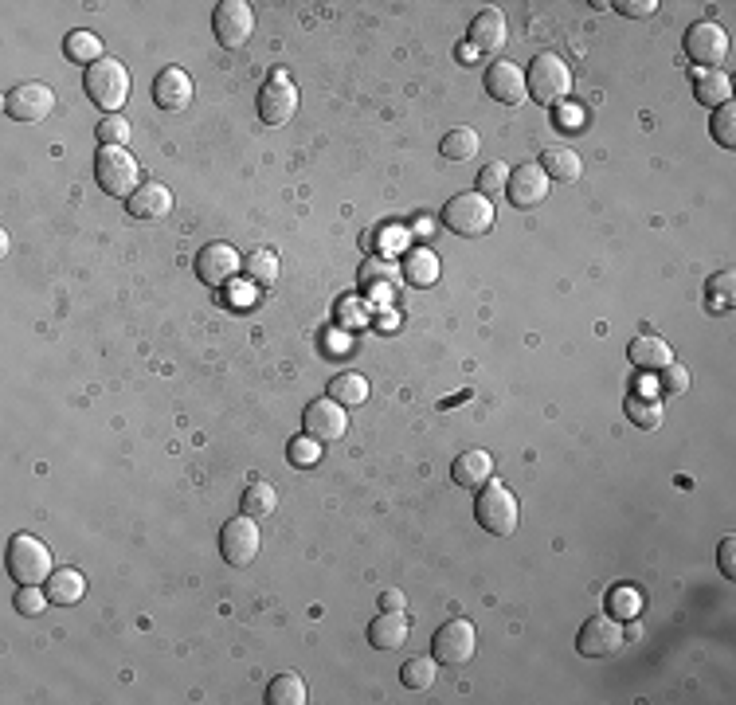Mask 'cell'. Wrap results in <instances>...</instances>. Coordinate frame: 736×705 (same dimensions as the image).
Returning a JSON list of instances; mask_svg holds the SVG:
<instances>
[{
    "label": "cell",
    "mask_w": 736,
    "mask_h": 705,
    "mask_svg": "<svg viewBox=\"0 0 736 705\" xmlns=\"http://www.w3.org/2000/svg\"><path fill=\"white\" fill-rule=\"evenodd\" d=\"M443 157L447 161H470V157H478V149H482V138L470 130V126H459V130H451V134H443Z\"/></svg>",
    "instance_id": "d6a6232c"
},
{
    "label": "cell",
    "mask_w": 736,
    "mask_h": 705,
    "mask_svg": "<svg viewBox=\"0 0 736 705\" xmlns=\"http://www.w3.org/2000/svg\"><path fill=\"white\" fill-rule=\"evenodd\" d=\"M443 224L455 235H466V239H478L486 235L494 224H498V212H494V200L482 196V192H459L447 200L443 208Z\"/></svg>",
    "instance_id": "277c9868"
},
{
    "label": "cell",
    "mask_w": 736,
    "mask_h": 705,
    "mask_svg": "<svg viewBox=\"0 0 736 705\" xmlns=\"http://www.w3.org/2000/svg\"><path fill=\"white\" fill-rule=\"evenodd\" d=\"M94 177H98V188L106 196L130 200L141 188V165L126 145H102L98 157H94Z\"/></svg>",
    "instance_id": "6da1fadb"
},
{
    "label": "cell",
    "mask_w": 736,
    "mask_h": 705,
    "mask_svg": "<svg viewBox=\"0 0 736 705\" xmlns=\"http://www.w3.org/2000/svg\"><path fill=\"white\" fill-rule=\"evenodd\" d=\"M4 564H8V572H12L20 584H47L51 572H55L51 549H47L40 537H32V533H16V537L8 541Z\"/></svg>",
    "instance_id": "5b68a950"
},
{
    "label": "cell",
    "mask_w": 736,
    "mask_h": 705,
    "mask_svg": "<svg viewBox=\"0 0 736 705\" xmlns=\"http://www.w3.org/2000/svg\"><path fill=\"white\" fill-rule=\"evenodd\" d=\"M627 357H631V365L643 369V373H658V369H666V365L674 361L670 345H666L662 337H654V333H639V337L627 345Z\"/></svg>",
    "instance_id": "603a6c76"
},
{
    "label": "cell",
    "mask_w": 736,
    "mask_h": 705,
    "mask_svg": "<svg viewBox=\"0 0 736 705\" xmlns=\"http://www.w3.org/2000/svg\"><path fill=\"white\" fill-rule=\"evenodd\" d=\"M51 106H55V91L47 87V83H20V87H12L8 98H4V110H8V118H16V122H44L47 114H51Z\"/></svg>",
    "instance_id": "8fae6325"
},
{
    "label": "cell",
    "mask_w": 736,
    "mask_h": 705,
    "mask_svg": "<svg viewBox=\"0 0 736 705\" xmlns=\"http://www.w3.org/2000/svg\"><path fill=\"white\" fill-rule=\"evenodd\" d=\"M153 102L161 110H184L192 102V79L181 67H165L157 79H153Z\"/></svg>",
    "instance_id": "44dd1931"
},
{
    "label": "cell",
    "mask_w": 736,
    "mask_h": 705,
    "mask_svg": "<svg viewBox=\"0 0 736 705\" xmlns=\"http://www.w3.org/2000/svg\"><path fill=\"white\" fill-rule=\"evenodd\" d=\"M267 702L271 705H306L310 702L306 678H302V674H278L275 682L267 686Z\"/></svg>",
    "instance_id": "83f0119b"
},
{
    "label": "cell",
    "mask_w": 736,
    "mask_h": 705,
    "mask_svg": "<svg viewBox=\"0 0 736 705\" xmlns=\"http://www.w3.org/2000/svg\"><path fill=\"white\" fill-rule=\"evenodd\" d=\"M525 87H529V98L541 102V106H560L568 94H572V71L568 63L556 55V51H541L529 71H525Z\"/></svg>",
    "instance_id": "7a4b0ae2"
},
{
    "label": "cell",
    "mask_w": 736,
    "mask_h": 705,
    "mask_svg": "<svg viewBox=\"0 0 736 705\" xmlns=\"http://www.w3.org/2000/svg\"><path fill=\"white\" fill-rule=\"evenodd\" d=\"M506 12L502 8H482L474 20H470V32H466V40L470 47L478 51V55H490V51H502L506 47Z\"/></svg>",
    "instance_id": "ac0fdd59"
},
{
    "label": "cell",
    "mask_w": 736,
    "mask_h": 705,
    "mask_svg": "<svg viewBox=\"0 0 736 705\" xmlns=\"http://www.w3.org/2000/svg\"><path fill=\"white\" fill-rule=\"evenodd\" d=\"M47 604H51L47 588H40V584H20V596H16V611L20 615H40Z\"/></svg>",
    "instance_id": "ab89813d"
},
{
    "label": "cell",
    "mask_w": 736,
    "mask_h": 705,
    "mask_svg": "<svg viewBox=\"0 0 736 705\" xmlns=\"http://www.w3.org/2000/svg\"><path fill=\"white\" fill-rule=\"evenodd\" d=\"M486 91L494 102H506V106H521L525 102V71L517 67V63H509V59H494L490 67H486Z\"/></svg>",
    "instance_id": "2e32d148"
},
{
    "label": "cell",
    "mask_w": 736,
    "mask_h": 705,
    "mask_svg": "<svg viewBox=\"0 0 736 705\" xmlns=\"http://www.w3.org/2000/svg\"><path fill=\"white\" fill-rule=\"evenodd\" d=\"M623 643H627V631H623L611 615H592V619L580 627V639H576V647H580V655L584 658L619 655Z\"/></svg>",
    "instance_id": "7c38bea8"
},
{
    "label": "cell",
    "mask_w": 736,
    "mask_h": 705,
    "mask_svg": "<svg viewBox=\"0 0 736 705\" xmlns=\"http://www.w3.org/2000/svg\"><path fill=\"white\" fill-rule=\"evenodd\" d=\"M83 87L94 106H102L106 114H122L126 98H130V71L118 63V59H98L94 67H87L83 75Z\"/></svg>",
    "instance_id": "3957f363"
},
{
    "label": "cell",
    "mask_w": 736,
    "mask_h": 705,
    "mask_svg": "<svg viewBox=\"0 0 736 705\" xmlns=\"http://www.w3.org/2000/svg\"><path fill=\"white\" fill-rule=\"evenodd\" d=\"M47 596L59 608H75L87 596V576L79 568H55L51 580H47Z\"/></svg>",
    "instance_id": "d4e9b609"
},
{
    "label": "cell",
    "mask_w": 736,
    "mask_h": 705,
    "mask_svg": "<svg viewBox=\"0 0 736 705\" xmlns=\"http://www.w3.org/2000/svg\"><path fill=\"white\" fill-rule=\"evenodd\" d=\"M278 506V490L271 482H263V478H255L247 490H243V514L247 517H267L275 514Z\"/></svg>",
    "instance_id": "4dcf8cb0"
},
{
    "label": "cell",
    "mask_w": 736,
    "mask_h": 705,
    "mask_svg": "<svg viewBox=\"0 0 736 705\" xmlns=\"http://www.w3.org/2000/svg\"><path fill=\"white\" fill-rule=\"evenodd\" d=\"M733 271H721L717 279H709V298L721 294V306H733Z\"/></svg>",
    "instance_id": "f6af8a7d"
},
{
    "label": "cell",
    "mask_w": 736,
    "mask_h": 705,
    "mask_svg": "<svg viewBox=\"0 0 736 705\" xmlns=\"http://www.w3.org/2000/svg\"><path fill=\"white\" fill-rule=\"evenodd\" d=\"M615 8H619L623 16H654V12H658L654 0H619Z\"/></svg>",
    "instance_id": "bcb514c9"
},
{
    "label": "cell",
    "mask_w": 736,
    "mask_h": 705,
    "mask_svg": "<svg viewBox=\"0 0 736 705\" xmlns=\"http://www.w3.org/2000/svg\"><path fill=\"white\" fill-rule=\"evenodd\" d=\"M239 271H243V255L231 243H208L196 255V275L204 286H228Z\"/></svg>",
    "instance_id": "5bb4252c"
},
{
    "label": "cell",
    "mask_w": 736,
    "mask_h": 705,
    "mask_svg": "<svg viewBox=\"0 0 736 705\" xmlns=\"http://www.w3.org/2000/svg\"><path fill=\"white\" fill-rule=\"evenodd\" d=\"M537 165L545 169V177L556 181V185H572V181H580V173H584L580 153H576V149H568V145H549V149L541 153V161H537Z\"/></svg>",
    "instance_id": "7402d4cb"
},
{
    "label": "cell",
    "mask_w": 736,
    "mask_h": 705,
    "mask_svg": "<svg viewBox=\"0 0 736 705\" xmlns=\"http://www.w3.org/2000/svg\"><path fill=\"white\" fill-rule=\"evenodd\" d=\"M627 416H631L635 427L654 431V427L662 423V404L654 400V392H631V396H627Z\"/></svg>",
    "instance_id": "1f68e13d"
},
{
    "label": "cell",
    "mask_w": 736,
    "mask_h": 705,
    "mask_svg": "<svg viewBox=\"0 0 736 705\" xmlns=\"http://www.w3.org/2000/svg\"><path fill=\"white\" fill-rule=\"evenodd\" d=\"M302 427H306V435L318 439V443H337V439L349 431V416H345V408H341L337 400L325 396V400H314V404L306 408Z\"/></svg>",
    "instance_id": "9a60e30c"
},
{
    "label": "cell",
    "mask_w": 736,
    "mask_h": 705,
    "mask_svg": "<svg viewBox=\"0 0 736 705\" xmlns=\"http://www.w3.org/2000/svg\"><path fill=\"white\" fill-rule=\"evenodd\" d=\"M686 55L705 71H721V63L729 59V32L717 20H697L686 32Z\"/></svg>",
    "instance_id": "52a82bcc"
},
{
    "label": "cell",
    "mask_w": 736,
    "mask_h": 705,
    "mask_svg": "<svg viewBox=\"0 0 736 705\" xmlns=\"http://www.w3.org/2000/svg\"><path fill=\"white\" fill-rule=\"evenodd\" d=\"M506 185H509V169L502 161L486 165L482 177H478V192H482V196H498V192H506Z\"/></svg>",
    "instance_id": "60d3db41"
},
{
    "label": "cell",
    "mask_w": 736,
    "mask_h": 705,
    "mask_svg": "<svg viewBox=\"0 0 736 705\" xmlns=\"http://www.w3.org/2000/svg\"><path fill=\"white\" fill-rule=\"evenodd\" d=\"M404 604H408V600H404V592H396V588L380 596V608L384 611H404Z\"/></svg>",
    "instance_id": "c3c4849f"
},
{
    "label": "cell",
    "mask_w": 736,
    "mask_h": 705,
    "mask_svg": "<svg viewBox=\"0 0 736 705\" xmlns=\"http://www.w3.org/2000/svg\"><path fill=\"white\" fill-rule=\"evenodd\" d=\"M549 177H545V169L537 165V161H525V165H517L513 173H509V185H506V196L517 204V208H533V204H541L545 196H549Z\"/></svg>",
    "instance_id": "e0dca14e"
},
{
    "label": "cell",
    "mask_w": 736,
    "mask_h": 705,
    "mask_svg": "<svg viewBox=\"0 0 736 705\" xmlns=\"http://www.w3.org/2000/svg\"><path fill=\"white\" fill-rule=\"evenodd\" d=\"M474 517H478V525H482L486 533H494V537H509V533L517 529V521H521V506H517L513 490H506L502 482H494V478H490V482L478 490Z\"/></svg>",
    "instance_id": "8992f818"
},
{
    "label": "cell",
    "mask_w": 736,
    "mask_h": 705,
    "mask_svg": "<svg viewBox=\"0 0 736 705\" xmlns=\"http://www.w3.org/2000/svg\"><path fill=\"white\" fill-rule=\"evenodd\" d=\"M294 110H298V87L282 71H275L259 91V118L267 126H286L294 118Z\"/></svg>",
    "instance_id": "4fadbf2b"
},
{
    "label": "cell",
    "mask_w": 736,
    "mask_h": 705,
    "mask_svg": "<svg viewBox=\"0 0 736 705\" xmlns=\"http://www.w3.org/2000/svg\"><path fill=\"white\" fill-rule=\"evenodd\" d=\"M243 275L255 282V286H275V279H278V255H275V251H267V247H259V251L243 255Z\"/></svg>",
    "instance_id": "f1b7e54d"
},
{
    "label": "cell",
    "mask_w": 736,
    "mask_h": 705,
    "mask_svg": "<svg viewBox=\"0 0 736 705\" xmlns=\"http://www.w3.org/2000/svg\"><path fill=\"white\" fill-rule=\"evenodd\" d=\"M329 400H337L341 408H357L368 400V380L357 373H341L329 384Z\"/></svg>",
    "instance_id": "f546056e"
},
{
    "label": "cell",
    "mask_w": 736,
    "mask_h": 705,
    "mask_svg": "<svg viewBox=\"0 0 736 705\" xmlns=\"http://www.w3.org/2000/svg\"><path fill=\"white\" fill-rule=\"evenodd\" d=\"M415 232H419V235L435 232V224H427V220H415Z\"/></svg>",
    "instance_id": "681fc988"
},
{
    "label": "cell",
    "mask_w": 736,
    "mask_h": 705,
    "mask_svg": "<svg viewBox=\"0 0 736 705\" xmlns=\"http://www.w3.org/2000/svg\"><path fill=\"white\" fill-rule=\"evenodd\" d=\"M396 271L388 267V263H380V259H372V263H365L361 267V282H365L368 290H380V294H392L396 290Z\"/></svg>",
    "instance_id": "d590c367"
},
{
    "label": "cell",
    "mask_w": 736,
    "mask_h": 705,
    "mask_svg": "<svg viewBox=\"0 0 736 705\" xmlns=\"http://www.w3.org/2000/svg\"><path fill=\"white\" fill-rule=\"evenodd\" d=\"M63 51H67V59H75V63H83V67H94V63L102 59V40H98L94 32H71V36L63 40Z\"/></svg>",
    "instance_id": "e575fe53"
},
{
    "label": "cell",
    "mask_w": 736,
    "mask_h": 705,
    "mask_svg": "<svg viewBox=\"0 0 736 705\" xmlns=\"http://www.w3.org/2000/svg\"><path fill=\"white\" fill-rule=\"evenodd\" d=\"M713 138L721 141L725 149H733L736 145V106L733 102L717 106V114H713Z\"/></svg>",
    "instance_id": "8d00e7d4"
},
{
    "label": "cell",
    "mask_w": 736,
    "mask_h": 705,
    "mask_svg": "<svg viewBox=\"0 0 736 705\" xmlns=\"http://www.w3.org/2000/svg\"><path fill=\"white\" fill-rule=\"evenodd\" d=\"M286 455H290V463H294V467H314V463L322 459V443H318V439H310V435L302 431V435L290 443V451H286Z\"/></svg>",
    "instance_id": "74e56055"
},
{
    "label": "cell",
    "mask_w": 736,
    "mask_h": 705,
    "mask_svg": "<svg viewBox=\"0 0 736 705\" xmlns=\"http://www.w3.org/2000/svg\"><path fill=\"white\" fill-rule=\"evenodd\" d=\"M98 141H102V145H126V141H130V122H126L122 114H106V118L98 122Z\"/></svg>",
    "instance_id": "f35d334b"
},
{
    "label": "cell",
    "mask_w": 736,
    "mask_h": 705,
    "mask_svg": "<svg viewBox=\"0 0 736 705\" xmlns=\"http://www.w3.org/2000/svg\"><path fill=\"white\" fill-rule=\"evenodd\" d=\"M435 674H439L435 655H415V658H408L404 670H400V678H404L408 690H431V686H435Z\"/></svg>",
    "instance_id": "836d02e7"
},
{
    "label": "cell",
    "mask_w": 736,
    "mask_h": 705,
    "mask_svg": "<svg viewBox=\"0 0 736 705\" xmlns=\"http://www.w3.org/2000/svg\"><path fill=\"white\" fill-rule=\"evenodd\" d=\"M451 478L459 482L462 490H482L490 478H494V459L486 451H462L451 467Z\"/></svg>",
    "instance_id": "cb8c5ba5"
},
{
    "label": "cell",
    "mask_w": 736,
    "mask_h": 705,
    "mask_svg": "<svg viewBox=\"0 0 736 705\" xmlns=\"http://www.w3.org/2000/svg\"><path fill=\"white\" fill-rule=\"evenodd\" d=\"M412 635V623L404 611H380L372 623H368V643L376 651H400Z\"/></svg>",
    "instance_id": "d6986e66"
},
{
    "label": "cell",
    "mask_w": 736,
    "mask_h": 705,
    "mask_svg": "<svg viewBox=\"0 0 736 705\" xmlns=\"http://www.w3.org/2000/svg\"><path fill=\"white\" fill-rule=\"evenodd\" d=\"M693 98H697L701 106L717 110V106L733 102V79H729L725 71H701L697 83H693Z\"/></svg>",
    "instance_id": "484cf974"
},
{
    "label": "cell",
    "mask_w": 736,
    "mask_h": 705,
    "mask_svg": "<svg viewBox=\"0 0 736 705\" xmlns=\"http://www.w3.org/2000/svg\"><path fill=\"white\" fill-rule=\"evenodd\" d=\"M611 608L619 615H639V592L635 588H615L611 592Z\"/></svg>",
    "instance_id": "7bdbcfd3"
},
{
    "label": "cell",
    "mask_w": 736,
    "mask_h": 705,
    "mask_svg": "<svg viewBox=\"0 0 736 705\" xmlns=\"http://www.w3.org/2000/svg\"><path fill=\"white\" fill-rule=\"evenodd\" d=\"M717 561H721V572L733 580V576H736V541H733V537H725V541H721V553H717Z\"/></svg>",
    "instance_id": "7dc6e473"
},
{
    "label": "cell",
    "mask_w": 736,
    "mask_h": 705,
    "mask_svg": "<svg viewBox=\"0 0 736 705\" xmlns=\"http://www.w3.org/2000/svg\"><path fill=\"white\" fill-rule=\"evenodd\" d=\"M130 216L134 220H165L173 212V192L161 185V181H145V185L126 200Z\"/></svg>",
    "instance_id": "ffe728a7"
},
{
    "label": "cell",
    "mask_w": 736,
    "mask_h": 705,
    "mask_svg": "<svg viewBox=\"0 0 736 705\" xmlns=\"http://www.w3.org/2000/svg\"><path fill=\"white\" fill-rule=\"evenodd\" d=\"M400 267H404V282H412V286H435L439 282V255L431 247H412Z\"/></svg>",
    "instance_id": "4316f807"
},
{
    "label": "cell",
    "mask_w": 736,
    "mask_h": 705,
    "mask_svg": "<svg viewBox=\"0 0 736 705\" xmlns=\"http://www.w3.org/2000/svg\"><path fill=\"white\" fill-rule=\"evenodd\" d=\"M431 651H435V662H443V666H466V662L474 658V651H478L474 623H470V619H451V623H443V627L435 631Z\"/></svg>",
    "instance_id": "9c48e42d"
},
{
    "label": "cell",
    "mask_w": 736,
    "mask_h": 705,
    "mask_svg": "<svg viewBox=\"0 0 736 705\" xmlns=\"http://www.w3.org/2000/svg\"><path fill=\"white\" fill-rule=\"evenodd\" d=\"M337 314H341V322H345V326H365L368 322V310L357 302V298H345V302L337 306Z\"/></svg>",
    "instance_id": "ee69618b"
},
{
    "label": "cell",
    "mask_w": 736,
    "mask_h": 705,
    "mask_svg": "<svg viewBox=\"0 0 736 705\" xmlns=\"http://www.w3.org/2000/svg\"><path fill=\"white\" fill-rule=\"evenodd\" d=\"M212 32L224 47H243L255 32V12L247 0H224L216 4V16H212Z\"/></svg>",
    "instance_id": "30bf717a"
},
{
    "label": "cell",
    "mask_w": 736,
    "mask_h": 705,
    "mask_svg": "<svg viewBox=\"0 0 736 705\" xmlns=\"http://www.w3.org/2000/svg\"><path fill=\"white\" fill-rule=\"evenodd\" d=\"M666 392H686L690 388V373H686V365H678V361H670L666 369H662V380H658Z\"/></svg>",
    "instance_id": "b9f144b4"
},
{
    "label": "cell",
    "mask_w": 736,
    "mask_h": 705,
    "mask_svg": "<svg viewBox=\"0 0 736 705\" xmlns=\"http://www.w3.org/2000/svg\"><path fill=\"white\" fill-rule=\"evenodd\" d=\"M220 553L231 568H247V564L259 557V525L255 517L235 514L231 521H224L220 529Z\"/></svg>",
    "instance_id": "ba28073f"
}]
</instances>
